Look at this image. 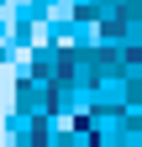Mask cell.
Wrapping results in <instances>:
<instances>
[{
  "mask_svg": "<svg viewBox=\"0 0 142 147\" xmlns=\"http://www.w3.org/2000/svg\"><path fill=\"white\" fill-rule=\"evenodd\" d=\"M11 116V68H0V121Z\"/></svg>",
  "mask_w": 142,
  "mask_h": 147,
  "instance_id": "cell-1",
  "label": "cell"
}]
</instances>
